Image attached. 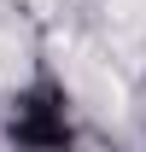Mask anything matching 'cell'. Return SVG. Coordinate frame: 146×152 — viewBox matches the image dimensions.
I'll return each instance as SVG.
<instances>
[{
  "label": "cell",
  "mask_w": 146,
  "mask_h": 152,
  "mask_svg": "<svg viewBox=\"0 0 146 152\" xmlns=\"http://www.w3.org/2000/svg\"><path fill=\"white\" fill-rule=\"evenodd\" d=\"M18 76H23V47L6 35V29H0V88H12Z\"/></svg>",
  "instance_id": "1"
},
{
  "label": "cell",
  "mask_w": 146,
  "mask_h": 152,
  "mask_svg": "<svg viewBox=\"0 0 146 152\" xmlns=\"http://www.w3.org/2000/svg\"><path fill=\"white\" fill-rule=\"evenodd\" d=\"M111 12H117V29L146 35V0H111Z\"/></svg>",
  "instance_id": "2"
}]
</instances>
